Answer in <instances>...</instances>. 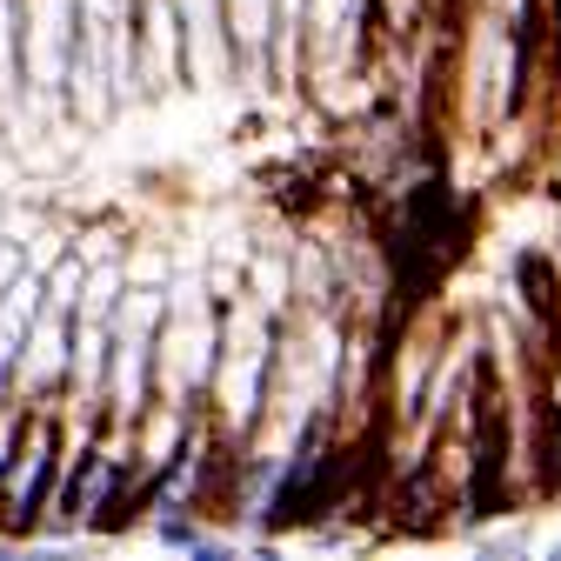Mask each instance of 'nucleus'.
<instances>
[{
  "mask_svg": "<svg viewBox=\"0 0 561 561\" xmlns=\"http://www.w3.org/2000/svg\"><path fill=\"white\" fill-rule=\"evenodd\" d=\"M54 481H60L54 421L47 414H21L14 448H8V461H0V522H8V535L41 522V508L54 502Z\"/></svg>",
  "mask_w": 561,
  "mask_h": 561,
  "instance_id": "f257e3e1",
  "label": "nucleus"
},
{
  "mask_svg": "<svg viewBox=\"0 0 561 561\" xmlns=\"http://www.w3.org/2000/svg\"><path fill=\"white\" fill-rule=\"evenodd\" d=\"M161 541H168V548H221L215 535H201L194 515H174V508H161Z\"/></svg>",
  "mask_w": 561,
  "mask_h": 561,
  "instance_id": "f03ea898",
  "label": "nucleus"
}]
</instances>
